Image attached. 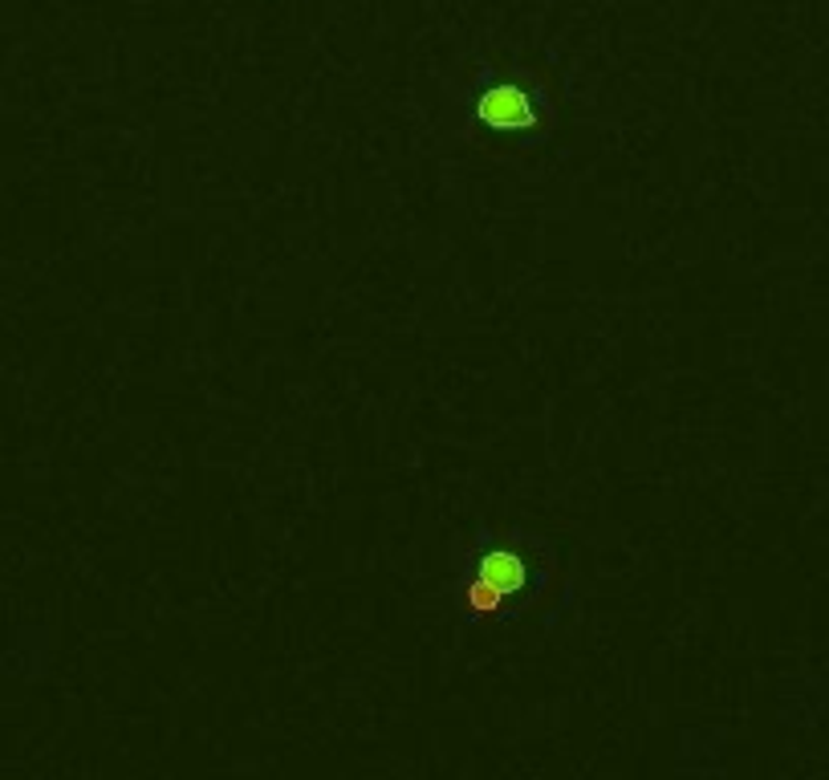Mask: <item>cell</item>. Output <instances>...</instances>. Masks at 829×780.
<instances>
[{
  "label": "cell",
  "mask_w": 829,
  "mask_h": 780,
  "mask_svg": "<svg viewBox=\"0 0 829 780\" xmlns=\"http://www.w3.org/2000/svg\"><path fill=\"white\" fill-rule=\"evenodd\" d=\"M468 123L489 135L533 139L549 123V94L545 82L528 70H484L468 89Z\"/></svg>",
  "instance_id": "6da1fadb"
},
{
  "label": "cell",
  "mask_w": 829,
  "mask_h": 780,
  "mask_svg": "<svg viewBox=\"0 0 829 780\" xmlns=\"http://www.w3.org/2000/svg\"><path fill=\"white\" fill-rule=\"evenodd\" d=\"M521 586V561L513 554H492L480 561V573L472 581V605L476 610H496L504 593Z\"/></svg>",
  "instance_id": "7a4b0ae2"
}]
</instances>
